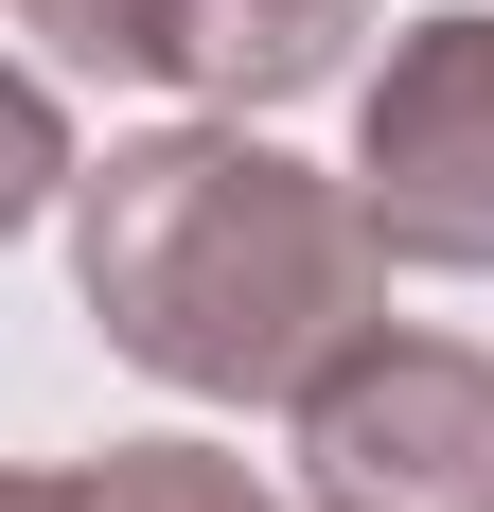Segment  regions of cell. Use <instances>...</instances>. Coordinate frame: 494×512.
Segmentation results:
<instances>
[{
    "instance_id": "obj_6",
    "label": "cell",
    "mask_w": 494,
    "mask_h": 512,
    "mask_svg": "<svg viewBox=\"0 0 494 512\" xmlns=\"http://www.w3.org/2000/svg\"><path fill=\"white\" fill-rule=\"evenodd\" d=\"M36 212H71V124H53V89L0 53V248H18Z\"/></svg>"
},
{
    "instance_id": "obj_5",
    "label": "cell",
    "mask_w": 494,
    "mask_h": 512,
    "mask_svg": "<svg viewBox=\"0 0 494 512\" xmlns=\"http://www.w3.org/2000/svg\"><path fill=\"white\" fill-rule=\"evenodd\" d=\"M89 512H265V477H247L230 442H106Z\"/></svg>"
},
{
    "instance_id": "obj_8",
    "label": "cell",
    "mask_w": 494,
    "mask_h": 512,
    "mask_svg": "<svg viewBox=\"0 0 494 512\" xmlns=\"http://www.w3.org/2000/svg\"><path fill=\"white\" fill-rule=\"evenodd\" d=\"M0 512H89V477H0Z\"/></svg>"
},
{
    "instance_id": "obj_4",
    "label": "cell",
    "mask_w": 494,
    "mask_h": 512,
    "mask_svg": "<svg viewBox=\"0 0 494 512\" xmlns=\"http://www.w3.org/2000/svg\"><path fill=\"white\" fill-rule=\"evenodd\" d=\"M371 0H159V89H195L212 124H265V106L336 89Z\"/></svg>"
},
{
    "instance_id": "obj_2",
    "label": "cell",
    "mask_w": 494,
    "mask_h": 512,
    "mask_svg": "<svg viewBox=\"0 0 494 512\" xmlns=\"http://www.w3.org/2000/svg\"><path fill=\"white\" fill-rule=\"evenodd\" d=\"M353 212L389 265H442L477 283L494 265V18H406L389 71L353 89Z\"/></svg>"
},
{
    "instance_id": "obj_3",
    "label": "cell",
    "mask_w": 494,
    "mask_h": 512,
    "mask_svg": "<svg viewBox=\"0 0 494 512\" xmlns=\"http://www.w3.org/2000/svg\"><path fill=\"white\" fill-rule=\"evenodd\" d=\"M300 460H318V512H494V354L371 318L300 389Z\"/></svg>"
},
{
    "instance_id": "obj_1",
    "label": "cell",
    "mask_w": 494,
    "mask_h": 512,
    "mask_svg": "<svg viewBox=\"0 0 494 512\" xmlns=\"http://www.w3.org/2000/svg\"><path fill=\"white\" fill-rule=\"evenodd\" d=\"M71 301L195 407H300L389 318V248L353 177H300L265 124H159L71 159Z\"/></svg>"
},
{
    "instance_id": "obj_7",
    "label": "cell",
    "mask_w": 494,
    "mask_h": 512,
    "mask_svg": "<svg viewBox=\"0 0 494 512\" xmlns=\"http://www.w3.org/2000/svg\"><path fill=\"white\" fill-rule=\"evenodd\" d=\"M71 71H159V0H18Z\"/></svg>"
}]
</instances>
